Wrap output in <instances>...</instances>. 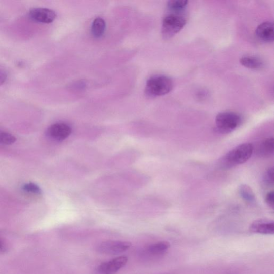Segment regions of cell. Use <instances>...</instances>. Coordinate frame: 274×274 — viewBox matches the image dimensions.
<instances>
[{
	"label": "cell",
	"instance_id": "ba28073f",
	"mask_svg": "<svg viewBox=\"0 0 274 274\" xmlns=\"http://www.w3.org/2000/svg\"><path fill=\"white\" fill-rule=\"evenodd\" d=\"M71 129L69 126L63 123H58L52 125L47 130V135L56 141H62L71 134Z\"/></svg>",
	"mask_w": 274,
	"mask_h": 274
},
{
	"label": "cell",
	"instance_id": "e0dca14e",
	"mask_svg": "<svg viewBox=\"0 0 274 274\" xmlns=\"http://www.w3.org/2000/svg\"><path fill=\"white\" fill-rule=\"evenodd\" d=\"M16 138L7 132L0 131V144L12 145L16 142Z\"/></svg>",
	"mask_w": 274,
	"mask_h": 274
},
{
	"label": "cell",
	"instance_id": "44dd1931",
	"mask_svg": "<svg viewBox=\"0 0 274 274\" xmlns=\"http://www.w3.org/2000/svg\"><path fill=\"white\" fill-rule=\"evenodd\" d=\"M7 73L4 70L0 69V86H3L7 81Z\"/></svg>",
	"mask_w": 274,
	"mask_h": 274
},
{
	"label": "cell",
	"instance_id": "52a82bcc",
	"mask_svg": "<svg viewBox=\"0 0 274 274\" xmlns=\"http://www.w3.org/2000/svg\"><path fill=\"white\" fill-rule=\"evenodd\" d=\"M29 16L33 21L41 23H52L56 18V13L50 9L35 8L31 9Z\"/></svg>",
	"mask_w": 274,
	"mask_h": 274
},
{
	"label": "cell",
	"instance_id": "9c48e42d",
	"mask_svg": "<svg viewBox=\"0 0 274 274\" xmlns=\"http://www.w3.org/2000/svg\"><path fill=\"white\" fill-rule=\"evenodd\" d=\"M250 230L253 233L262 234H273L274 223L266 219H260L254 221L250 225Z\"/></svg>",
	"mask_w": 274,
	"mask_h": 274
},
{
	"label": "cell",
	"instance_id": "30bf717a",
	"mask_svg": "<svg viewBox=\"0 0 274 274\" xmlns=\"http://www.w3.org/2000/svg\"><path fill=\"white\" fill-rule=\"evenodd\" d=\"M274 150V139L273 137L266 138L253 147V152L259 157L267 158L271 156Z\"/></svg>",
	"mask_w": 274,
	"mask_h": 274
},
{
	"label": "cell",
	"instance_id": "9a60e30c",
	"mask_svg": "<svg viewBox=\"0 0 274 274\" xmlns=\"http://www.w3.org/2000/svg\"><path fill=\"white\" fill-rule=\"evenodd\" d=\"M106 30V22L102 18H96L92 25V33L96 37L101 36Z\"/></svg>",
	"mask_w": 274,
	"mask_h": 274
},
{
	"label": "cell",
	"instance_id": "4fadbf2b",
	"mask_svg": "<svg viewBox=\"0 0 274 274\" xmlns=\"http://www.w3.org/2000/svg\"><path fill=\"white\" fill-rule=\"evenodd\" d=\"M169 248L170 244L168 242H159L149 245L146 248V251L151 255L158 256L167 252Z\"/></svg>",
	"mask_w": 274,
	"mask_h": 274
},
{
	"label": "cell",
	"instance_id": "7a4b0ae2",
	"mask_svg": "<svg viewBox=\"0 0 274 274\" xmlns=\"http://www.w3.org/2000/svg\"><path fill=\"white\" fill-rule=\"evenodd\" d=\"M173 88L172 80L165 75H155L146 83L145 92L149 97H156L166 95Z\"/></svg>",
	"mask_w": 274,
	"mask_h": 274
},
{
	"label": "cell",
	"instance_id": "8fae6325",
	"mask_svg": "<svg viewBox=\"0 0 274 274\" xmlns=\"http://www.w3.org/2000/svg\"><path fill=\"white\" fill-rule=\"evenodd\" d=\"M256 35L258 38L264 42L273 41V24L270 22L260 24L257 28Z\"/></svg>",
	"mask_w": 274,
	"mask_h": 274
},
{
	"label": "cell",
	"instance_id": "ffe728a7",
	"mask_svg": "<svg viewBox=\"0 0 274 274\" xmlns=\"http://www.w3.org/2000/svg\"><path fill=\"white\" fill-rule=\"evenodd\" d=\"M265 202L267 205L272 209L274 207V193L273 191L269 192L266 195Z\"/></svg>",
	"mask_w": 274,
	"mask_h": 274
},
{
	"label": "cell",
	"instance_id": "5bb4252c",
	"mask_svg": "<svg viewBox=\"0 0 274 274\" xmlns=\"http://www.w3.org/2000/svg\"><path fill=\"white\" fill-rule=\"evenodd\" d=\"M239 192L243 200L249 204H253L256 203V198L252 190L248 185L242 184L239 187Z\"/></svg>",
	"mask_w": 274,
	"mask_h": 274
},
{
	"label": "cell",
	"instance_id": "ac0fdd59",
	"mask_svg": "<svg viewBox=\"0 0 274 274\" xmlns=\"http://www.w3.org/2000/svg\"><path fill=\"white\" fill-rule=\"evenodd\" d=\"M23 190L28 193L40 194L42 193V190L38 185L33 183H29L23 186Z\"/></svg>",
	"mask_w": 274,
	"mask_h": 274
},
{
	"label": "cell",
	"instance_id": "d6986e66",
	"mask_svg": "<svg viewBox=\"0 0 274 274\" xmlns=\"http://www.w3.org/2000/svg\"><path fill=\"white\" fill-rule=\"evenodd\" d=\"M273 167L269 168L267 170L263 177V181L268 186L273 185Z\"/></svg>",
	"mask_w": 274,
	"mask_h": 274
},
{
	"label": "cell",
	"instance_id": "7c38bea8",
	"mask_svg": "<svg viewBox=\"0 0 274 274\" xmlns=\"http://www.w3.org/2000/svg\"><path fill=\"white\" fill-rule=\"evenodd\" d=\"M241 63L246 68L252 69H260L263 67V62L255 56H243L240 60Z\"/></svg>",
	"mask_w": 274,
	"mask_h": 274
},
{
	"label": "cell",
	"instance_id": "7402d4cb",
	"mask_svg": "<svg viewBox=\"0 0 274 274\" xmlns=\"http://www.w3.org/2000/svg\"><path fill=\"white\" fill-rule=\"evenodd\" d=\"M7 250V247L5 243L0 240V252H5Z\"/></svg>",
	"mask_w": 274,
	"mask_h": 274
},
{
	"label": "cell",
	"instance_id": "2e32d148",
	"mask_svg": "<svg viewBox=\"0 0 274 274\" xmlns=\"http://www.w3.org/2000/svg\"><path fill=\"white\" fill-rule=\"evenodd\" d=\"M188 1L186 0H171L168 3V8L174 12H181L186 8Z\"/></svg>",
	"mask_w": 274,
	"mask_h": 274
},
{
	"label": "cell",
	"instance_id": "277c9868",
	"mask_svg": "<svg viewBox=\"0 0 274 274\" xmlns=\"http://www.w3.org/2000/svg\"><path fill=\"white\" fill-rule=\"evenodd\" d=\"M185 17L179 14H170L164 18L162 33L164 39L171 38L180 32L186 24Z\"/></svg>",
	"mask_w": 274,
	"mask_h": 274
},
{
	"label": "cell",
	"instance_id": "8992f818",
	"mask_svg": "<svg viewBox=\"0 0 274 274\" xmlns=\"http://www.w3.org/2000/svg\"><path fill=\"white\" fill-rule=\"evenodd\" d=\"M128 259L126 256H120L100 264L94 270L95 274H115L125 267Z\"/></svg>",
	"mask_w": 274,
	"mask_h": 274
},
{
	"label": "cell",
	"instance_id": "5b68a950",
	"mask_svg": "<svg viewBox=\"0 0 274 274\" xmlns=\"http://www.w3.org/2000/svg\"><path fill=\"white\" fill-rule=\"evenodd\" d=\"M131 243L127 241H107L100 243L98 251L103 254L115 255L124 252L130 249Z\"/></svg>",
	"mask_w": 274,
	"mask_h": 274
},
{
	"label": "cell",
	"instance_id": "3957f363",
	"mask_svg": "<svg viewBox=\"0 0 274 274\" xmlns=\"http://www.w3.org/2000/svg\"><path fill=\"white\" fill-rule=\"evenodd\" d=\"M242 119L237 113L225 111L219 113L215 119L217 131L221 134H229L241 124Z\"/></svg>",
	"mask_w": 274,
	"mask_h": 274
},
{
	"label": "cell",
	"instance_id": "6da1fadb",
	"mask_svg": "<svg viewBox=\"0 0 274 274\" xmlns=\"http://www.w3.org/2000/svg\"><path fill=\"white\" fill-rule=\"evenodd\" d=\"M253 147L251 143L236 147L221 158L219 162L220 167L227 169L247 162L253 153Z\"/></svg>",
	"mask_w": 274,
	"mask_h": 274
}]
</instances>
